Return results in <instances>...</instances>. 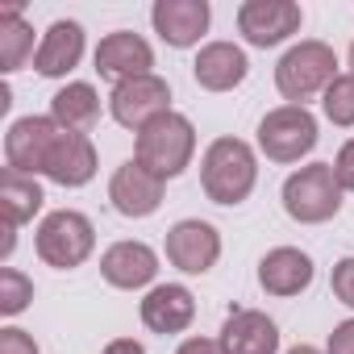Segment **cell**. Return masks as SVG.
Returning a JSON list of instances; mask_svg holds the SVG:
<instances>
[{"label":"cell","mask_w":354,"mask_h":354,"mask_svg":"<svg viewBox=\"0 0 354 354\" xmlns=\"http://www.w3.org/2000/svg\"><path fill=\"white\" fill-rule=\"evenodd\" d=\"M142 313V325L150 333H184L192 321H196V296L184 288V283H154L146 292V300L138 304Z\"/></svg>","instance_id":"5bb4252c"},{"label":"cell","mask_w":354,"mask_h":354,"mask_svg":"<svg viewBox=\"0 0 354 354\" xmlns=\"http://www.w3.org/2000/svg\"><path fill=\"white\" fill-rule=\"evenodd\" d=\"M313 275H317L313 259L296 246H275L259 259V288L267 296H279V300H292V296L308 292Z\"/></svg>","instance_id":"2e32d148"},{"label":"cell","mask_w":354,"mask_h":354,"mask_svg":"<svg viewBox=\"0 0 354 354\" xmlns=\"http://www.w3.org/2000/svg\"><path fill=\"white\" fill-rule=\"evenodd\" d=\"M259 184V158L250 150V142L242 138H217L209 142L205 158H201V188L213 205H242Z\"/></svg>","instance_id":"6da1fadb"},{"label":"cell","mask_w":354,"mask_h":354,"mask_svg":"<svg viewBox=\"0 0 354 354\" xmlns=\"http://www.w3.org/2000/svg\"><path fill=\"white\" fill-rule=\"evenodd\" d=\"M217 342L225 354H279V325L259 308H230Z\"/></svg>","instance_id":"ac0fdd59"},{"label":"cell","mask_w":354,"mask_h":354,"mask_svg":"<svg viewBox=\"0 0 354 354\" xmlns=\"http://www.w3.org/2000/svg\"><path fill=\"white\" fill-rule=\"evenodd\" d=\"M92 63H96V75L117 88V84H125V80L150 75L154 50H150V42H146L142 34H133V30H113V34L100 38Z\"/></svg>","instance_id":"8fae6325"},{"label":"cell","mask_w":354,"mask_h":354,"mask_svg":"<svg viewBox=\"0 0 354 354\" xmlns=\"http://www.w3.org/2000/svg\"><path fill=\"white\" fill-rule=\"evenodd\" d=\"M333 175H337L342 192H354V138L337 150V158H333Z\"/></svg>","instance_id":"83f0119b"},{"label":"cell","mask_w":354,"mask_h":354,"mask_svg":"<svg viewBox=\"0 0 354 354\" xmlns=\"http://www.w3.org/2000/svg\"><path fill=\"white\" fill-rule=\"evenodd\" d=\"M192 75L205 92H234L250 75V59L234 42H205L192 63Z\"/></svg>","instance_id":"d6986e66"},{"label":"cell","mask_w":354,"mask_h":354,"mask_svg":"<svg viewBox=\"0 0 354 354\" xmlns=\"http://www.w3.org/2000/svg\"><path fill=\"white\" fill-rule=\"evenodd\" d=\"M350 75H354V42H350Z\"/></svg>","instance_id":"d6a6232c"},{"label":"cell","mask_w":354,"mask_h":354,"mask_svg":"<svg viewBox=\"0 0 354 354\" xmlns=\"http://www.w3.org/2000/svg\"><path fill=\"white\" fill-rule=\"evenodd\" d=\"M342 184L333 162H308L283 180V213L300 225H325L342 213Z\"/></svg>","instance_id":"277c9868"},{"label":"cell","mask_w":354,"mask_h":354,"mask_svg":"<svg viewBox=\"0 0 354 354\" xmlns=\"http://www.w3.org/2000/svg\"><path fill=\"white\" fill-rule=\"evenodd\" d=\"M80 59H84V26L80 21H55L38 42L34 71L46 80H63L80 67Z\"/></svg>","instance_id":"ffe728a7"},{"label":"cell","mask_w":354,"mask_h":354,"mask_svg":"<svg viewBox=\"0 0 354 354\" xmlns=\"http://www.w3.org/2000/svg\"><path fill=\"white\" fill-rule=\"evenodd\" d=\"M30 300H34L30 275H21L17 267H0V317H21Z\"/></svg>","instance_id":"d4e9b609"},{"label":"cell","mask_w":354,"mask_h":354,"mask_svg":"<svg viewBox=\"0 0 354 354\" xmlns=\"http://www.w3.org/2000/svg\"><path fill=\"white\" fill-rule=\"evenodd\" d=\"M100 275H104V283L117 288V292L150 288L154 275H158V254H154L146 242H113V246L100 254Z\"/></svg>","instance_id":"9a60e30c"},{"label":"cell","mask_w":354,"mask_h":354,"mask_svg":"<svg viewBox=\"0 0 354 354\" xmlns=\"http://www.w3.org/2000/svg\"><path fill=\"white\" fill-rule=\"evenodd\" d=\"M109 201L121 217L129 221H142L150 213H158L162 205V180L154 171H146L138 158H125L117 171H113V180H109Z\"/></svg>","instance_id":"7c38bea8"},{"label":"cell","mask_w":354,"mask_h":354,"mask_svg":"<svg viewBox=\"0 0 354 354\" xmlns=\"http://www.w3.org/2000/svg\"><path fill=\"white\" fill-rule=\"evenodd\" d=\"M46 205V192L38 184V175H21L13 167L0 171V209H5V221L9 225H26L42 213Z\"/></svg>","instance_id":"7402d4cb"},{"label":"cell","mask_w":354,"mask_h":354,"mask_svg":"<svg viewBox=\"0 0 354 354\" xmlns=\"http://www.w3.org/2000/svg\"><path fill=\"white\" fill-rule=\"evenodd\" d=\"M109 113H113L117 125L142 133L154 117L171 113V84H167L162 75H154V71H150V75H138V80H125V84L113 88Z\"/></svg>","instance_id":"52a82bcc"},{"label":"cell","mask_w":354,"mask_h":354,"mask_svg":"<svg viewBox=\"0 0 354 354\" xmlns=\"http://www.w3.org/2000/svg\"><path fill=\"white\" fill-rule=\"evenodd\" d=\"M30 55H38L34 50V26L21 17V5H5L0 9V71L5 75L21 71Z\"/></svg>","instance_id":"603a6c76"},{"label":"cell","mask_w":354,"mask_h":354,"mask_svg":"<svg viewBox=\"0 0 354 354\" xmlns=\"http://www.w3.org/2000/svg\"><path fill=\"white\" fill-rule=\"evenodd\" d=\"M50 117L67 129V133H88L96 121H100V92L84 80L59 88L50 96Z\"/></svg>","instance_id":"44dd1931"},{"label":"cell","mask_w":354,"mask_h":354,"mask_svg":"<svg viewBox=\"0 0 354 354\" xmlns=\"http://www.w3.org/2000/svg\"><path fill=\"white\" fill-rule=\"evenodd\" d=\"M0 354H38V346H34V337L26 329L5 325V329H0Z\"/></svg>","instance_id":"4316f807"},{"label":"cell","mask_w":354,"mask_h":354,"mask_svg":"<svg viewBox=\"0 0 354 354\" xmlns=\"http://www.w3.org/2000/svg\"><path fill=\"white\" fill-rule=\"evenodd\" d=\"M175 354H225V350H221V342H213V337H184Z\"/></svg>","instance_id":"f546056e"},{"label":"cell","mask_w":354,"mask_h":354,"mask_svg":"<svg viewBox=\"0 0 354 354\" xmlns=\"http://www.w3.org/2000/svg\"><path fill=\"white\" fill-rule=\"evenodd\" d=\"M192 154H196V125L175 109L154 117L133 142V158L146 171H154L162 184L175 180V175H184L192 167Z\"/></svg>","instance_id":"7a4b0ae2"},{"label":"cell","mask_w":354,"mask_h":354,"mask_svg":"<svg viewBox=\"0 0 354 354\" xmlns=\"http://www.w3.org/2000/svg\"><path fill=\"white\" fill-rule=\"evenodd\" d=\"M162 250H167V263H171L175 271H184V275H205V271H213L217 259H221V234H217V225H209V221H201V217H184V221H175V225L167 230Z\"/></svg>","instance_id":"ba28073f"},{"label":"cell","mask_w":354,"mask_h":354,"mask_svg":"<svg viewBox=\"0 0 354 354\" xmlns=\"http://www.w3.org/2000/svg\"><path fill=\"white\" fill-rule=\"evenodd\" d=\"M300 26H304V9L296 0H246L238 9V34L259 50L288 42L292 34H300Z\"/></svg>","instance_id":"9c48e42d"},{"label":"cell","mask_w":354,"mask_h":354,"mask_svg":"<svg viewBox=\"0 0 354 354\" xmlns=\"http://www.w3.org/2000/svg\"><path fill=\"white\" fill-rule=\"evenodd\" d=\"M100 354H146V346H142V342H133V337H113Z\"/></svg>","instance_id":"4dcf8cb0"},{"label":"cell","mask_w":354,"mask_h":354,"mask_svg":"<svg viewBox=\"0 0 354 354\" xmlns=\"http://www.w3.org/2000/svg\"><path fill=\"white\" fill-rule=\"evenodd\" d=\"M63 125L55 117H17L5 133V167L21 175H42Z\"/></svg>","instance_id":"30bf717a"},{"label":"cell","mask_w":354,"mask_h":354,"mask_svg":"<svg viewBox=\"0 0 354 354\" xmlns=\"http://www.w3.org/2000/svg\"><path fill=\"white\" fill-rule=\"evenodd\" d=\"M325 354H354V317H350V321H342V325H333Z\"/></svg>","instance_id":"f1b7e54d"},{"label":"cell","mask_w":354,"mask_h":354,"mask_svg":"<svg viewBox=\"0 0 354 354\" xmlns=\"http://www.w3.org/2000/svg\"><path fill=\"white\" fill-rule=\"evenodd\" d=\"M329 288H333V296H337L346 308H354V254H346V259L333 263V271H329Z\"/></svg>","instance_id":"484cf974"},{"label":"cell","mask_w":354,"mask_h":354,"mask_svg":"<svg viewBox=\"0 0 354 354\" xmlns=\"http://www.w3.org/2000/svg\"><path fill=\"white\" fill-rule=\"evenodd\" d=\"M209 21H213L209 0H158V5L150 9L154 34H158L167 46H175V50L196 46V42L209 34Z\"/></svg>","instance_id":"4fadbf2b"},{"label":"cell","mask_w":354,"mask_h":354,"mask_svg":"<svg viewBox=\"0 0 354 354\" xmlns=\"http://www.w3.org/2000/svg\"><path fill=\"white\" fill-rule=\"evenodd\" d=\"M96 146H92V138L88 133H59V142H55V150H50V158H46V180L50 184H59V188H84V184H92L96 180Z\"/></svg>","instance_id":"e0dca14e"},{"label":"cell","mask_w":354,"mask_h":354,"mask_svg":"<svg viewBox=\"0 0 354 354\" xmlns=\"http://www.w3.org/2000/svg\"><path fill=\"white\" fill-rule=\"evenodd\" d=\"M34 250H38V259L46 267L75 271L96 250V225L84 213H75V209H55V213L42 217V225L34 234Z\"/></svg>","instance_id":"5b68a950"},{"label":"cell","mask_w":354,"mask_h":354,"mask_svg":"<svg viewBox=\"0 0 354 354\" xmlns=\"http://www.w3.org/2000/svg\"><path fill=\"white\" fill-rule=\"evenodd\" d=\"M288 354H321V350H317V346H308V342H300V346H292Z\"/></svg>","instance_id":"1f68e13d"},{"label":"cell","mask_w":354,"mask_h":354,"mask_svg":"<svg viewBox=\"0 0 354 354\" xmlns=\"http://www.w3.org/2000/svg\"><path fill=\"white\" fill-rule=\"evenodd\" d=\"M317 117L304 104H279L259 121V150L271 162H300L317 146Z\"/></svg>","instance_id":"8992f818"},{"label":"cell","mask_w":354,"mask_h":354,"mask_svg":"<svg viewBox=\"0 0 354 354\" xmlns=\"http://www.w3.org/2000/svg\"><path fill=\"white\" fill-rule=\"evenodd\" d=\"M333 80H337V55L321 38H304V42L288 46L283 59L275 63V88L288 104H304L317 92L325 96V88Z\"/></svg>","instance_id":"3957f363"},{"label":"cell","mask_w":354,"mask_h":354,"mask_svg":"<svg viewBox=\"0 0 354 354\" xmlns=\"http://www.w3.org/2000/svg\"><path fill=\"white\" fill-rule=\"evenodd\" d=\"M321 113H325L329 125H337V129H354V75H350V71L337 75V80L325 88V96H321Z\"/></svg>","instance_id":"cb8c5ba5"}]
</instances>
